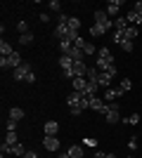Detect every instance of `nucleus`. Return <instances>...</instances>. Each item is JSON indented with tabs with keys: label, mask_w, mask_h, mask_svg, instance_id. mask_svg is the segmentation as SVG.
<instances>
[{
	"label": "nucleus",
	"mask_w": 142,
	"mask_h": 158,
	"mask_svg": "<svg viewBox=\"0 0 142 158\" xmlns=\"http://www.w3.org/2000/svg\"><path fill=\"white\" fill-rule=\"evenodd\" d=\"M102 116H104V120H107L109 125L118 123V104H116V102H109V104H104V109H102Z\"/></svg>",
	"instance_id": "nucleus-1"
},
{
	"label": "nucleus",
	"mask_w": 142,
	"mask_h": 158,
	"mask_svg": "<svg viewBox=\"0 0 142 158\" xmlns=\"http://www.w3.org/2000/svg\"><path fill=\"white\" fill-rule=\"evenodd\" d=\"M24 64L19 57V52H14L12 57H0V66H2V71L5 69H10V71H14V69H19V66Z\"/></svg>",
	"instance_id": "nucleus-2"
},
{
	"label": "nucleus",
	"mask_w": 142,
	"mask_h": 158,
	"mask_svg": "<svg viewBox=\"0 0 142 158\" xmlns=\"http://www.w3.org/2000/svg\"><path fill=\"white\" fill-rule=\"evenodd\" d=\"M31 71H33V66L28 64V61H24L19 69H14V71H12V78H14V80H26V76H28Z\"/></svg>",
	"instance_id": "nucleus-3"
},
{
	"label": "nucleus",
	"mask_w": 142,
	"mask_h": 158,
	"mask_svg": "<svg viewBox=\"0 0 142 158\" xmlns=\"http://www.w3.org/2000/svg\"><path fill=\"white\" fill-rule=\"evenodd\" d=\"M95 24H100V26H104V28H111V26H114L111 17H109L104 10H97V12H95Z\"/></svg>",
	"instance_id": "nucleus-4"
},
{
	"label": "nucleus",
	"mask_w": 142,
	"mask_h": 158,
	"mask_svg": "<svg viewBox=\"0 0 142 158\" xmlns=\"http://www.w3.org/2000/svg\"><path fill=\"white\" fill-rule=\"evenodd\" d=\"M71 73H74V78H85V73H88V66H85V61H74V66H71Z\"/></svg>",
	"instance_id": "nucleus-5"
},
{
	"label": "nucleus",
	"mask_w": 142,
	"mask_h": 158,
	"mask_svg": "<svg viewBox=\"0 0 142 158\" xmlns=\"http://www.w3.org/2000/svg\"><path fill=\"white\" fill-rule=\"evenodd\" d=\"M121 7H123L121 0H109L107 7H104V12H107L109 17H114V14H118V10H121Z\"/></svg>",
	"instance_id": "nucleus-6"
},
{
	"label": "nucleus",
	"mask_w": 142,
	"mask_h": 158,
	"mask_svg": "<svg viewBox=\"0 0 142 158\" xmlns=\"http://www.w3.org/2000/svg\"><path fill=\"white\" fill-rule=\"evenodd\" d=\"M74 92H88V78H74Z\"/></svg>",
	"instance_id": "nucleus-7"
},
{
	"label": "nucleus",
	"mask_w": 142,
	"mask_h": 158,
	"mask_svg": "<svg viewBox=\"0 0 142 158\" xmlns=\"http://www.w3.org/2000/svg\"><path fill=\"white\" fill-rule=\"evenodd\" d=\"M43 146H45L47 151H57V149H59V139L57 137H45L43 139Z\"/></svg>",
	"instance_id": "nucleus-8"
},
{
	"label": "nucleus",
	"mask_w": 142,
	"mask_h": 158,
	"mask_svg": "<svg viewBox=\"0 0 142 158\" xmlns=\"http://www.w3.org/2000/svg\"><path fill=\"white\" fill-rule=\"evenodd\" d=\"M85 78H88V83H97V85H100V71H97V66H88Z\"/></svg>",
	"instance_id": "nucleus-9"
},
{
	"label": "nucleus",
	"mask_w": 142,
	"mask_h": 158,
	"mask_svg": "<svg viewBox=\"0 0 142 158\" xmlns=\"http://www.w3.org/2000/svg\"><path fill=\"white\" fill-rule=\"evenodd\" d=\"M69 57L74 61H85V52H83V47H71V52H69Z\"/></svg>",
	"instance_id": "nucleus-10"
},
{
	"label": "nucleus",
	"mask_w": 142,
	"mask_h": 158,
	"mask_svg": "<svg viewBox=\"0 0 142 158\" xmlns=\"http://www.w3.org/2000/svg\"><path fill=\"white\" fill-rule=\"evenodd\" d=\"M97 59H104V61H109V64H114V54H111V50H109V47H100Z\"/></svg>",
	"instance_id": "nucleus-11"
},
{
	"label": "nucleus",
	"mask_w": 142,
	"mask_h": 158,
	"mask_svg": "<svg viewBox=\"0 0 142 158\" xmlns=\"http://www.w3.org/2000/svg\"><path fill=\"white\" fill-rule=\"evenodd\" d=\"M59 66H62V71H64V73L71 71V66H74V59H71L69 54H62V57H59Z\"/></svg>",
	"instance_id": "nucleus-12"
},
{
	"label": "nucleus",
	"mask_w": 142,
	"mask_h": 158,
	"mask_svg": "<svg viewBox=\"0 0 142 158\" xmlns=\"http://www.w3.org/2000/svg\"><path fill=\"white\" fill-rule=\"evenodd\" d=\"M130 87H133V80H130V78H123V80H121V85L116 87L118 97H121V94H126V92H130Z\"/></svg>",
	"instance_id": "nucleus-13"
},
{
	"label": "nucleus",
	"mask_w": 142,
	"mask_h": 158,
	"mask_svg": "<svg viewBox=\"0 0 142 158\" xmlns=\"http://www.w3.org/2000/svg\"><path fill=\"white\" fill-rule=\"evenodd\" d=\"M43 130H45V137H54V135H57V130H59V125H57L54 120H47Z\"/></svg>",
	"instance_id": "nucleus-14"
},
{
	"label": "nucleus",
	"mask_w": 142,
	"mask_h": 158,
	"mask_svg": "<svg viewBox=\"0 0 142 158\" xmlns=\"http://www.w3.org/2000/svg\"><path fill=\"white\" fill-rule=\"evenodd\" d=\"M90 109L102 113V109H104V99H100L97 94H95V97H90Z\"/></svg>",
	"instance_id": "nucleus-15"
},
{
	"label": "nucleus",
	"mask_w": 142,
	"mask_h": 158,
	"mask_svg": "<svg viewBox=\"0 0 142 158\" xmlns=\"http://www.w3.org/2000/svg\"><path fill=\"white\" fill-rule=\"evenodd\" d=\"M128 28V19L126 17H116L114 19V31H126Z\"/></svg>",
	"instance_id": "nucleus-16"
},
{
	"label": "nucleus",
	"mask_w": 142,
	"mask_h": 158,
	"mask_svg": "<svg viewBox=\"0 0 142 158\" xmlns=\"http://www.w3.org/2000/svg\"><path fill=\"white\" fill-rule=\"evenodd\" d=\"M10 118L19 123V120L24 118V109H19V106H12V109H10Z\"/></svg>",
	"instance_id": "nucleus-17"
},
{
	"label": "nucleus",
	"mask_w": 142,
	"mask_h": 158,
	"mask_svg": "<svg viewBox=\"0 0 142 158\" xmlns=\"http://www.w3.org/2000/svg\"><path fill=\"white\" fill-rule=\"evenodd\" d=\"M111 80H114V76H109V73H102V71H100V87H104V90H107V87L111 85Z\"/></svg>",
	"instance_id": "nucleus-18"
},
{
	"label": "nucleus",
	"mask_w": 142,
	"mask_h": 158,
	"mask_svg": "<svg viewBox=\"0 0 142 158\" xmlns=\"http://www.w3.org/2000/svg\"><path fill=\"white\" fill-rule=\"evenodd\" d=\"M14 54V50H12V45H7L5 40L0 43V57H12Z\"/></svg>",
	"instance_id": "nucleus-19"
},
{
	"label": "nucleus",
	"mask_w": 142,
	"mask_h": 158,
	"mask_svg": "<svg viewBox=\"0 0 142 158\" xmlns=\"http://www.w3.org/2000/svg\"><path fill=\"white\" fill-rule=\"evenodd\" d=\"M109 28H104V26H100V24H95L93 28H90V35H93V38H100V35H104V33H107Z\"/></svg>",
	"instance_id": "nucleus-20"
},
{
	"label": "nucleus",
	"mask_w": 142,
	"mask_h": 158,
	"mask_svg": "<svg viewBox=\"0 0 142 158\" xmlns=\"http://www.w3.org/2000/svg\"><path fill=\"white\" fill-rule=\"evenodd\" d=\"M126 19H128V24H142V17L135 12V10H130V12L126 14Z\"/></svg>",
	"instance_id": "nucleus-21"
},
{
	"label": "nucleus",
	"mask_w": 142,
	"mask_h": 158,
	"mask_svg": "<svg viewBox=\"0 0 142 158\" xmlns=\"http://www.w3.org/2000/svg\"><path fill=\"white\" fill-rule=\"evenodd\" d=\"M69 156H71V158H83V149H81V146H78V144H74V146H69Z\"/></svg>",
	"instance_id": "nucleus-22"
},
{
	"label": "nucleus",
	"mask_w": 142,
	"mask_h": 158,
	"mask_svg": "<svg viewBox=\"0 0 142 158\" xmlns=\"http://www.w3.org/2000/svg\"><path fill=\"white\" fill-rule=\"evenodd\" d=\"M116 97H118V92H116L114 87H107V90H104V102H107V104H109V102H114Z\"/></svg>",
	"instance_id": "nucleus-23"
},
{
	"label": "nucleus",
	"mask_w": 142,
	"mask_h": 158,
	"mask_svg": "<svg viewBox=\"0 0 142 158\" xmlns=\"http://www.w3.org/2000/svg\"><path fill=\"white\" fill-rule=\"evenodd\" d=\"M19 45H33V33L28 31L24 35H19Z\"/></svg>",
	"instance_id": "nucleus-24"
},
{
	"label": "nucleus",
	"mask_w": 142,
	"mask_h": 158,
	"mask_svg": "<svg viewBox=\"0 0 142 158\" xmlns=\"http://www.w3.org/2000/svg\"><path fill=\"white\" fill-rule=\"evenodd\" d=\"M71 47H74V43H69V40H59V52L62 54H69V52H71Z\"/></svg>",
	"instance_id": "nucleus-25"
},
{
	"label": "nucleus",
	"mask_w": 142,
	"mask_h": 158,
	"mask_svg": "<svg viewBox=\"0 0 142 158\" xmlns=\"http://www.w3.org/2000/svg\"><path fill=\"white\" fill-rule=\"evenodd\" d=\"M135 38H137V28L128 26V28H126V40H135Z\"/></svg>",
	"instance_id": "nucleus-26"
},
{
	"label": "nucleus",
	"mask_w": 142,
	"mask_h": 158,
	"mask_svg": "<svg viewBox=\"0 0 142 158\" xmlns=\"http://www.w3.org/2000/svg\"><path fill=\"white\" fill-rule=\"evenodd\" d=\"M10 153H14V156H24L26 151H24V146H21V144H14V146H10Z\"/></svg>",
	"instance_id": "nucleus-27"
},
{
	"label": "nucleus",
	"mask_w": 142,
	"mask_h": 158,
	"mask_svg": "<svg viewBox=\"0 0 142 158\" xmlns=\"http://www.w3.org/2000/svg\"><path fill=\"white\" fill-rule=\"evenodd\" d=\"M78 28H81V21L76 19V17H71L69 19V31H78Z\"/></svg>",
	"instance_id": "nucleus-28"
},
{
	"label": "nucleus",
	"mask_w": 142,
	"mask_h": 158,
	"mask_svg": "<svg viewBox=\"0 0 142 158\" xmlns=\"http://www.w3.org/2000/svg\"><path fill=\"white\" fill-rule=\"evenodd\" d=\"M126 123H128V125H137V123H140V113H130L128 118H126Z\"/></svg>",
	"instance_id": "nucleus-29"
},
{
	"label": "nucleus",
	"mask_w": 142,
	"mask_h": 158,
	"mask_svg": "<svg viewBox=\"0 0 142 158\" xmlns=\"http://www.w3.org/2000/svg\"><path fill=\"white\" fill-rule=\"evenodd\" d=\"M123 40H126V31H114V43H118V45H121Z\"/></svg>",
	"instance_id": "nucleus-30"
},
{
	"label": "nucleus",
	"mask_w": 142,
	"mask_h": 158,
	"mask_svg": "<svg viewBox=\"0 0 142 158\" xmlns=\"http://www.w3.org/2000/svg\"><path fill=\"white\" fill-rule=\"evenodd\" d=\"M121 47H123V52H133V47H135V45H133V40H123Z\"/></svg>",
	"instance_id": "nucleus-31"
},
{
	"label": "nucleus",
	"mask_w": 142,
	"mask_h": 158,
	"mask_svg": "<svg viewBox=\"0 0 142 158\" xmlns=\"http://www.w3.org/2000/svg\"><path fill=\"white\" fill-rule=\"evenodd\" d=\"M50 10H52V12H59V14H62V5L57 2V0H50Z\"/></svg>",
	"instance_id": "nucleus-32"
},
{
	"label": "nucleus",
	"mask_w": 142,
	"mask_h": 158,
	"mask_svg": "<svg viewBox=\"0 0 142 158\" xmlns=\"http://www.w3.org/2000/svg\"><path fill=\"white\" fill-rule=\"evenodd\" d=\"M83 52H85V54H95V52H97V50H95V45H90V43H85V45H83Z\"/></svg>",
	"instance_id": "nucleus-33"
},
{
	"label": "nucleus",
	"mask_w": 142,
	"mask_h": 158,
	"mask_svg": "<svg viewBox=\"0 0 142 158\" xmlns=\"http://www.w3.org/2000/svg\"><path fill=\"white\" fill-rule=\"evenodd\" d=\"M17 28H19V35L28 33V24H26V21H19V26H17Z\"/></svg>",
	"instance_id": "nucleus-34"
},
{
	"label": "nucleus",
	"mask_w": 142,
	"mask_h": 158,
	"mask_svg": "<svg viewBox=\"0 0 142 158\" xmlns=\"http://www.w3.org/2000/svg\"><path fill=\"white\" fill-rule=\"evenodd\" d=\"M14 130H17V120L10 118V120H7V132H14Z\"/></svg>",
	"instance_id": "nucleus-35"
},
{
	"label": "nucleus",
	"mask_w": 142,
	"mask_h": 158,
	"mask_svg": "<svg viewBox=\"0 0 142 158\" xmlns=\"http://www.w3.org/2000/svg\"><path fill=\"white\" fill-rule=\"evenodd\" d=\"M133 10H135V12H137V14H140V17H142V0H137V2H135V7H133Z\"/></svg>",
	"instance_id": "nucleus-36"
},
{
	"label": "nucleus",
	"mask_w": 142,
	"mask_h": 158,
	"mask_svg": "<svg viewBox=\"0 0 142 158\" xmlns=\"http://www.w3.org/2000/svg\"><path fill=\"white\" fill-rule=\"evenodd\" d=\"M69 19H71V17H67V14H59V21H57V24H69Z\"/></svg>",
	"instance_id": "nucleus-37"
},
{
	"label": "nucleus",
	"mask_w": 142,
	"mask_h": 158,
	"mask_svg": "<svg viewBox=\"0 0 142 158\" xmlns=\"http://www.w3.org/2000/svg\"><path fill=\"white\" fill-rule=\"evenodd\" d=\"M24 83H36V73L31 71V73H28V76H26V80H24Z\"/></svg>",
	"instance_id": "nucleus-38"
},
{
	"label": "nucleus",
	"mask_w": 142,
	"mask_h": 158,
	"mask_svg": "<svg viewBox=\"0 0 142 158\" xmlns=\"http://www.w3.org/2000/svg\"><path fill=\"white\" fill-rule=\"evenodd\" d=\"M21 158H38V153H36V151H26Z\"/></svg>",
	"instance_id": "nucleus-39"
},
{
	"label": "nucleus",
	"mask_w": 142,
	"mask_h": 158,
	"mask_svg": "<svg viewBox=\"0 0 142 158\" xmlns=\"http://www.w3.org/2000/svg\"><path fill=\"white\" fill-rule=\"evenodd\" d=\"M41 21H43V24H47V21H50V14L43 12V14H41Z\"/></svg>",
	"instance_id": "nucleus-40"
},
{
	"label": "nucleus",
	"mask_w": 142,
	"mask_h": 158,
	"mask_svg": "<svg viewBox=\"0 0 142 158\" xmlns=\"http://www.w3.org/2000/svg\"><path fill=\"white\" fill-rule=\"evenodd\" d=\"M95 158H107V153L104 151H95Z\"/></svg>",
	"instance_id": "nucleus-41"
},
{
	"label": "nucleus",
	"mask_w": 142,
	"mask_h": 158,
	"mask_svg": "<svg viewBox=\"0 0 142 158\" xmlns=\"http://www.w3.org/2000/svg\"><path fill=\"white\" fill-rule=\"evenodd\" d=\"M107 158H118V156H116V153H107Z\"/></svg>",
	"instance_id": "nucleus-42"
},
{
	"label": "nucleus",
	"mask_w": 142,
	"mask_h": 158,
	"mask_svg": "<svg viewBox=\"0 0 142 158\" xmlns=\"http://www.w3.org/2000/svg\"><path fill=\"white\" fill-rule=\"evenodd\" d=\"M59 158H71V156H69V153H62V156Z\"/></svg>",
	"instance_id": "nucleus-43"
},
{
	"label": "nucleus",
	"mask_w": 142,
	"mask_h": 158,
	"mask_svg": "<svg viewBox=\"0 0 142 158\" xmlns=\"http://www.w3.org/2000/svg\"><path fill=\"white\" fill-rule=\"evenodd\" d=\"M2 158H5V156H2Z\"/></svg>",
	"instance_id": "nucleus-44"
}]
</instances>
